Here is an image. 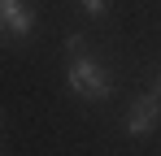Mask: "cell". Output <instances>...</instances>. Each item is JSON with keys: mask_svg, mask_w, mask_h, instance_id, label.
I'll list each match as a JSON object with an SVG mask.
<instances>
[{"mask_svg": "<svg viewBox=\"0 0 161 156\" xmlns=\"http://www.w3.org/2000/svg\"><path fill=\"white\" fill-rule=\"evenodd\" d=\"M65 78H70V87L79 91L83 100H105L109 91H113V82L105 78V70H100L92 56H74L70 70H65Z\"/></svg>", "mask_w": 161, "mask_h": 156, "instance_id": "1", "label": "cell"}, {"mask_svg": "<svg viewBox=\"0 0 161 156\" xmlns=\"http://www.w3.org/2000/svg\"><path fill=\"white\" fill-rule=\"evenodd\" d=\"M157 117H161V96H157V91L139 96V100L131 104V113H126V134H131V139H144V134H153Z\"/></svg>", "mask_w": 161, "mask_h": 156, "instance_id": "2", "label": "cell"}, {"mask_svg": "<svg viewBox=\"0 0 161 156\" xmlns=\"http://www.w3.org/2000/svg\"><path fill=\"white\" fill-rule=\"evenodd\" d=\"M65 52H70V56H87V39H83V35H70V39H65Z\"/></svg>", "mask_w": 161, "mask_h": 156, "instance_id": "4", "label": "cell"}, {"mask_svg": "<svg viewBox=\"0 0 161 156\" xmlns=\"http://www.w3.org/2000/svg\"><path fill=\"white\" fill-rule=\"evenodd\" d=\"M153 91H157V96H161V78H157V87H153Z\"/></svg>", "mask_w": 161, "mask_h": 156, "instance_id": "6", "label": "cell"}, {"mask_svg": "<svg viewBox=\"0 0 161 156\" xmlns=\"http://www.w3.org/2000/svg\"><path fill=\"white\" fill-rule=\"evenodd\" d=\"M0 13H4V30L9 35H26L31 30V9L22 0H0Z\"/></svg>", "mask_w": 161, "mask_h": 156, "instance_id": "3", "label": "cell"}, {"mask_svg": "<svg viewBox=\"0 0 161 156\" xmlns=\"http://www.w3.org/2000/svg\"><path fill=\"white\" fill-rule=\"evenodd\" d=\"M0 30H4V13H0Z\"/></svg>", "mask_w": 161, "mask_h": 156, "instance_id": "7", "label": "cell"}, {"mask_svg": "<svg viewBox=\"0 0 161 156\" xmlns=\"http://www.w3.org/2000/svg\"><path fill=\"white\" fill-rule=\"evenodd\" d=\"M79 4L92 13V18H105V9H109V0H79Z\"/></svg>", "mask_w": 161, "mask_h": 156, "instance_id": "5", "label": "cell"}]
</instances>
